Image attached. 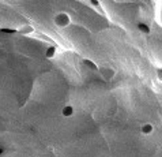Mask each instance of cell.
Returning <instances> with one entry per match:
<instances>
[{
    "label": "cell",
    "mask_w": 162,
    "mask_h": 157,
    "mask_svg": "<svg viewBox=\"0 0 162 157\" xmlns=\"http://www.w3.org/2000/svg\"><path fill=\"white\" fill-rule=\"evenodd\" d=\"M55 23L59 27H67V26L71 25V16L67 13H59L55 16Z\"/></svg>",
    "instance_id": "1"
},
{
    "label": "cell",
    "mask_w": 162,
    "mask_h": 157,
    "mask_svg": "<svg viewBox=\"0 0 162 157\" xmlns=\"http://www.w3.org/2000/svg\"><path fill=\"white\" fill-rule=\"evenodd\" d=\"M98 72L105 78V79H112L116 75V70L112 67H101L98 70Z\"/></svg>",
    "instance_id": "2"
},
{
    "label": "cell",
    "mask_w": 162,
    "mask_h": 157,
    "mask_svg": "<svg viewBox=\"0 0 162 157\" xmlns=\"http://www.w3.org/2000/svg\"><path fill=\"white\" fill-rule=\"evenodd\" d=\"M82 64H85L89 70H91V71H95V72H98V70L99 67L97 66V63L95 62H93V60H90V59H82Z\"/></svg>",
    "instance_id": "3"
},
{
    "label": "cell",
    "mask_w": 162,
    "mask_h": 157,
    "mask_svg": "<svg viewBox=\"0 0 162 157\" xmlns=\"http://www.w3.org/2000/svg\"><path fill=\"white\" fill-rule=\"evenodd\" d=\"M74 113H75V108L72 105H70V104H67V105H64L61 108V115L64 118H71V116H74Z\"/></svg>",
    "instance_id": "4"
},
{
    "label": "cell",
    "mask_w": 162,
    "mask_h": 157,
    "mask_svg": "<svg viewBox=\"0 0 162 157\" xmlns=\"http://www.w3.org/2000/svg\"><path fill=\"white\" fill-rule=\"evenodd\" d=\"M140 133H142L143 135H150L154 133V126H153V123H144L142 127H140Z\"/></svg>",
    "instance_id": "5"
},
{
    "label": "cell",
    "mask_w": 162,
    "mask_h": 157,
    "mask_svg": "<svg viewBox=\"0 0 162 157\" xmlns=\"http://www.w3.org/2000/svg\"><path fill=\"white\" fill-rule=\"evenodd\" d=\"M136 27H138V30L142 31L143 34H150V33H151V27H150V25H149V23H146V22H138Z\"/></svg>",
    "instance_id": "6"
},
{
    "label": "cell",
    "mask_w": 162,
    "mask_h": 157,
    "mask_svg": "<svg viewBox=\"0 0 162 157\" xmlns=\"http://www.w3.org/2000/svg\"><path fill=\"white\" fill-rule=\"evenodd\" d=\"M56 51H57V49H56V46H48V48H46V51H45V57L46 59H53V57L56 56Z\"/></svg>",
    "instance_id": "7"
},
{
    "label": "cell",
    "mask_w": 162,
    "mask_h": 157,
    "mask_svg": "<svg viewBox=\"0 0 162 157\" xmlns=\"http://www.w3.org/2000/svg\"><path fill=\"white\" fill-rule=\"evenodd\" d=\"M33 31H34V27L31 25H25L20 29H18V33H20V34H30V33H33Z\"/></svg>",
    "instance_id": "8"
},
{
    "label": "cell",
    "mask_w": 162,
    "mask_h": 157,
    "mask_svg": "<svg viewBox=\"0 0 162 157\" xmlns=\"http://www.w3.org/2000/svg\"><path fill=\"white\" fill-rule=\"evenodd\" d=\"M0 31H2V33H7V34H15V33H18V29H7V27H3V29H0Z\"/></svg>",
    "instance_id": "9"
},
{
    "label": "cell",
    "mask_w": 162,
    "mask_h": 157,
    "mask_svg": "<svg viewBox=\"0 0 162 157\" xmlns=\"http://www.w3.org/2000/svg\"><path fill=\"white\" fill-rule=\"evenodd\" d=\"M90 4H93L94 7L97 8V10H99V11H101V7H99L101 4H99V2H98V0H91V2H90Z\"/></svg>",
    "instance_id": "10"
},
{
    "label": "cell",
    "mask_w": 162,
    "mask_h": 157,
    "mask_svg": "<svg viewBox=\"0 0 162 157\" xmlns=\"http://www.w3.org/2000/svg\"><path fill=\"white\" fill-rule=\"evenodd\" d=\"M157 78L162 82V67H158L157 68Z\"/></svg>",
    "instance_id": "11"
},
{
    "label": "cell",
    "mask_w": 162,
    "mask_h": 157,
    "mask_svg": "<svg viewBox=\"0 0 162 157\" xmlns=\"http://www.w3.org/2000/svg\"><path fill=\"white\" fill-rule=\"evenodd\" d=\"M4 153H5V149H4L3 146H0V156H2V155H4Z\"/></svg>",
    "instance_id": "12"
}]
</instances>
